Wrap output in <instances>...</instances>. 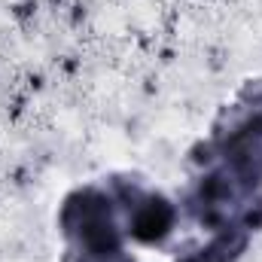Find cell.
<instances>
[{
    "instance_id": "1",
    "label": "cell",
    "mask_w": 262,
    "mask_h": 262,
    "mask_svg": "<svg viewBox=\"0 0 262 262\" xmlns=\"http://www.w3.org/2000/svg\"><path fill=\"white\" fill-rule=\"evenodd\" d=\"M137 226H140V235H159L165 223L156 216V210H149L146 216H140V223H137Z\"/></svg>"
}]
</instances>
